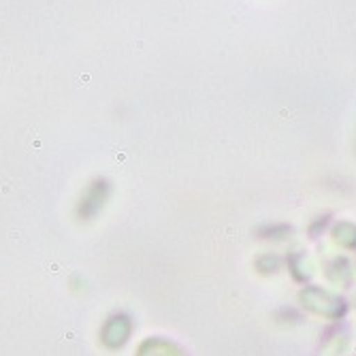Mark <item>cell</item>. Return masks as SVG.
I'll list each match as a JSON object with an SVG mask.
<instances>
[{
	"mask_svg": "<svg viewBox=\"0 0 356 356\" xmlns=\"http://www.w3.org/2000/svg\"><path fill=\"white\" fill-rule=\"evenodd\" d=\"M109 197V184L105 179H94L79 197L77 203V216L81 220H92L105 207V201Z\"/></svg>",
	"mask_w": 356,
	"mask_h": 356,
	"instance_id": "obj_1",
	"label": "cell"
}]
</instances>
